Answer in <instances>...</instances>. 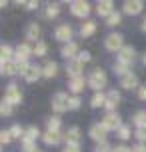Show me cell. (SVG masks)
Masks as SVG:
<instances>
[{
	"mask_svg": "<svg viewBox=\"0 0 146 152\" xmlns=\"http://www.w3.org/2000/svg\"><path fill=\"white\" fill-rule=\"evenodd\" d=\"M52 110L58 112V114L70 110V96L66 92H56L52 96Z\"/></svg>",
	"mask_w": 146,
	"mask_h": 152,
	"instance_id": "6da1fadb",
	"label": "cell"
},
{
	"mask_svg": "<svg viewBox=\"0 0 146 152\" xmlns=\"http://www.w3.org/2000/svg\"><path fill=\"white\" fill-rule=\"evenodd\" d=\"M88 86H90V88H94L96 92H100L104 86H106V74H104L100 68L92 70V72H90V76H88Z\"/></svg>",
	"mask_w": 146,
	"mask_h": 152,
	"instance_id": "7a4b0ae2",
	"label": "cell"
},
{
	"mask_svg": "<svg viewBox=\"0 0 146 152\" xmlns=\"http://www.w3.org/2000/svg\"><path fill=\"white\" fill-rule=\"evenodd\" d=\"M104 46H106V50H110V52H120L124 48L122 34H108L106 40H104Z\"/></svg>",
	"mask_w": 146,
	"mask_h": 152,
	"instance_id": "3957f363",
	"label": "cell"
},
{
	"mask_svg": "<svg viewBox=\"0 0 146 152\" xmlns=\"http://www.w3.org/2000/svg\"><path fill=\"white\" fill-rule=\"evenodd\" d=\"M70 12L74 16H78V18H86V16L90 14V4L86 0H74L70 4Z\"/></svg>",
	"mask_w": 146,
	"mask_h": 152,
	"instance_id": "277c9868",
	"label": "cell"
},
{
	"mask_svg": "<svg viewBox=\"0 0 146 152\" xmlns=\"http://www.w3.org/2000/svg\"><path fill=\"white\" fill-rule=\"evenodd\" d=\"M88 134H90V138H92V140H96V142H106V134H108V130H106V126H104V124H92V126H90V132H88Z\"/></svg>",
	"mask_w": 146,
	"mask_h": 152,
	"instance_id": "5b68a950",
	"label": "cell"
},
{
	"mask_svg": "<svg viewBox=\"0 0 146 152\" xmlns=\"http://www.w3.org/2000/svg\"><path fill=\"white\" fill-rule=\"evenodd\" d=\"M142 8H144V2L142 0H126L122 10H124V14H128V16H136V14L142 12Z\"/></svg>",
	"mask_w": 146,
	"mask_h": 152,
	"instance_id": "8992f818",
	"label": "cell"
},
{
	"mask_svg": "<svg viewBox=\"0 0 146 152\" xmlns=\"http://www.w3.org/2000/svg\"><path fill=\"white\" fill-rule=\"evenodd\" d=\"M12 106L14 104H20L22 102V92H20V88H18V84H8V88H6V98Z\"/></svg>",
	"mask_w": 146,
	"mask_h": 152,
	"instance_id": "52a82bcc",
	"label": "cell"
},
{
	"mask_svg": "<svg viewBox=\"0 0 146 152\" xmlns=\"http://www.w3.org/2000/svg\"><path fill=\"white\" fill-rule=\"evenodd\" d=\"M30 54H34V48H30L26 42L18 44V46H16V50H14L16 62H28V56H30Z\"/></svg>",
	"mask_w": 146,
	"mask_h": 152,
	"instance_id": "ba28073f",
	"label": "cell"
},
{
	"mask_svg": "<svg viewBox=\"0 0 146 152\" xmlns=\"http://www.w3.org/2000/svg\"><path fill=\"white\" fill-rule=\"evenodd\" d=\"M102 124L106 126V130H118L120 126H122V122H120V116H118L116 112H108L106 116H104Z\"/></svg>",
	"mask_w": 146,
	"mask_h": 152,
	"instance_id": "9c48e42d",
	"label": "cell"
},
{
	"mask_svg": "<svg viewBox=\"0 0 146 152\" xmlns=\"http://www.w3.org/2000/svg\"><path fill=\"white\" fill-rule=\"evenodd\" d=\"M54 36H56V40H60V42H72L70 38H72V28H70L68 24H60L58 28H56V32H54Z\"/></svg>",
	"mask_w": 146,
	"mask_h": 152,
	"instance_id": "30bf717a",
	"label": "cell"
},
{
	"mask_svg": "<svg viewBox=\"0 0 146 152\" xmlns=\"http://www.w3.org/2000/svg\"><path fill=\"white\" fill-rule=\"evenodd\" d=\"M60 54L66 58V60H74V58H78V44L76 42H68V44H64L62 46V50H60Z\"/></svg>",
	"mask_w": 146,
	"mask_h": 152,
	"instance_id": "8fae6325",
	"label": "cell"
},
{
	"mask_svg": "<svg viewBox=\"0 0 146 152\" xmlns=\"http://www.w3.org/2000/svg\"><path fill=\"white\" fill-rule=\"evenodd\" d=\"M118 62L130 66L132 62H134V48H132V46H124L122 50L118 52Z\"/></svg>",
	"mask_w": 146,
	"mask_h": 152,
	"instance_id": "7c38bea8",
	"label": "cell"
},
{
	"mask_svg": "<svg viewBox=\"0 0 146 152\" xmlns=\"http://www.w3.org/2000/svg\"><path fill=\"white\" fill-rule=\"evenodd\" d=\"M86 84H88V80H84V76H76V78H70L68 88L74 92V94H78V92H82L86 88Z\"/></svg>",
	"mask_w": 146,
	"mask_h": 152,
	"instance_id": "4fadbf2b",
	"label": "cell"
},
{
	"mask_svg": "<svg viewBox=\"0 0 146 152\" xmlns=\"http://www.w3.org/2000/svg\"><path fill=\"white\" fill-rule=\"evenodd\" d=\"M40 76H44V70H42V66H30V68L26 70V74H24V78H26V82H36Z\"/></svg>",
	"mask_w": 146,
	"mask_h": 152,
	"instance_id": "5bb4252c",
	"label": "cell"
},
{
	"mask_svg": "<svg viewBox=\"0 0 146 152\" xmlns=\"http://www.w3.org/2000/svg\"><path fill=\"white\" fill-rule=\"evenodd\" d=\"M118 102H120V94L116 90H110L106 94V104H104V108H106L108 112H112V110L118 106Z\"/></svg>",
	"mask_w": 146,
	"mask_h": 152,
	"instance_id": "9a60e30c",
	"label": "cell"
},
{
	"mask_svg": "<svg viewBox=\"0 0 146 152\" xmlns=\"http://www.w3.org/2000/svg\"><path fill=\"white\" fill-rule=\"evenodd\" d=\"M82 62L78 60V58H74V60H68V66H66V70H68V74L72 76V78H76V76H82L80 72H82Z\"/></svg>",
	"mask_w": 146,
	"mask_h": 152,
	"instance_id": "2e32d148",
	"label": "cell"
},
{
	"mask_svg": "<svg viewBox=\"0 0 146 152\" xmlns=\"http://www.w3.org/2000/svg\"><path fill=\"white\" fill-rule=\"evenodd\" d=\"M64 138H66V144H80V128L78 126L68 128V132L64 134Z\"/></svg>",
	"mask_w": 146,
	"mask_h": 152,
	"instance_id": "e0dca14e",
	"label": "cell"
},
{
	"mask_svg": "<svg viewBox=\"0 0 146 152\" xmlns=\"http://www.w3.org/2000/svg\"><path fill=\"white\" fill-rule=\"evenodd\" d=\"M114 4H112V2H110V0H102V2H98V6H96V12H98L100 16H110L112 14V12H114Z\"/></svg>",
	"mask_w": 146,
	"mask_h": 152,
	"instance_id": "ac0fdd59",
	"label": "cell"
},
{
	"mask_svg": "<svg viewBox=\"0 0 146 152\" xmlns=\"http://www.w3.org/2000/svg\"><path fill=\"white\" fill-rule=\"evenodd\" d=\"M60 138H62L60 132H50V130H46V132L42 134V140H44V144H48V146H56L60 142Z\"/></svg>",
	"mask_w": 146,
	"mask_h": 152,
	"instance_id": "d6986e66",
	"label": "cell"
},
{
	"mask_svg": "<svg viewBox=\"0 0 146 152\" xmlns=\"http://www.w3.org/2000/svg\"><path fill=\"white\" fill-rule=\"evenodd\" d=\"M26 38L32 40V42H40V26L36 22H30L28 24V28H26Z\"/></svg>",
	"mask_w": 146,
	"mask_h": 152,
	"instance_id": "ffe728a7",
	"label": "cell"
},
{
	"mask_svg": "<svg viewBox=\"0 0 146 152\" xmlns=\"http://www.w3.org/2000/svg\"><path fill=\"white\" fill-rule=\"evenodd\" d=\"M120 84H122L124 88H128V90H132V88H136L138 86V78H136V74H126L122 76V80H120Z\"/></svg>",
	"mask_w": 146,
	"mask_h": 152,
	"instance_id": "44dd1931",
	"label": "cell"
},
{
	"mask_svg": "<svg viewBox=\"0 0 146 152\" xmlns=\"http://www.w3.org/2000/svg\"><path fill=\"white\" fill-rule=\"evenodd\" d=\"M94 32H96V22H92V20H86V22L80 26V34H82L84 38L92 36Z\"/></svg>",
	"mask_w": 146,
	"mask_h": 152,
	"instance_id": "7402d4cb",
	"label": "cell"
},
{
	"mask_svg": "<svg viewBox=\"0 0 146 152\" xmlns=\"http://www.w3.org/2000/svg\"><path fill=\"white\" fill-rule=\"evenodd\" d=\"M0 70H2V74H6V76H14L18 74V68H16V62H2L0 64Z\"/></svg>",
	"mask_w": 146,
	"mask_h": 152,
	"instance_id": "603a6c76",
	"label": "cell"
},
{
	"mask_svg": "<svg viewBox=\"0 0 146 152\" xmlns=\"http://www.w3.org/2000/svg\"><path fill=\"white\" fill-rule=\"evenodd\" d=\"M38 136H40V130L36 128V126H30V128H26L22 140H26V142H36V138H38Z\"/></svg>",
	"mask_w": 146,
	"mask_h": 152,
	"instance_id": "cb8c5ba5",
	"label": "cell"
},
{
	"mask_svg": "<svg viewBox=\"0 0 146 152\" xmlns=\"http://www.w3.org/2000/svg\"><path fill=\"white\" fill-rule=\"evenodd\" d=\"M106 104V94H102V92H96L92 96V100H90V106L92 108H100Z\"/></svg>",
	"mask_w": 146,
	"mask_h": 152,
	"instance_id": "d4e9b609",
	"label": "cell"
},
{
	"mask_svg": "<svg viewBox=\"0 0 146 152\" xmlns=\"http://www.w3.org/2000/svg\"><path fill=\"white\" fill-rule=\"evenodd\" d=\"M42 70H44V76H46V78H52V76H56V72H58V64H56V62H46V64L42 66Z\"/></svg>",
	"mask_w": 146,
	"mask_h": 152,
	"instance_id": "484cf974",
	"label": "cell"
},
{
	"mask_svg": "<svg viewBox=\"0 0 146 152\" xmlns=\"http://www.w3.org/2000/svg\"><path fill=\"white\" fill-rule=\"evenodd\" d=\"M12 54H14V50H12L10 46H8V44H2V48H0V58H2V62H10Z\"/></svg>",
	"mask_w": 146,
	"mask_h": 152,
	"instance_id": "4316f807",
	"label": "cell"
},
{
	"mask_svg": "<svg viewBox=\"0 0 146 152\" xmlns=\"http://www.w3.org/2000/svg\"><path fill=\"white\" fill-rule=\"evenodd\" d=\"M48 130H50V132H60V118H58V116H52V118H48Z\"/></svg>",
	"mask_w": 146,
	"mask_h": 152,
	"instance_id": "83f0119b",
	"label": "cell"
},
{
	"mask_svg": "<svg viewBox=\"0 0 146 152\" xmlns=\"http://www.w3.org/2000/svg\"><path fill=\"white\" fill-rule=\"evenodd\" d=\"M134 124H136L138 128H144V126H146V112H144V110L136 112V116H134Z\"/></svg>",
	"mask_w": 146,
	"mask_h": 152,
	"instance_id": "f1b7e54d",
	"label": "cell"
},
{
	"mask_svg": "<svg viewBox=\"0 0 146 152\" xmlns=\"http://www.w3.org/2000/svg\"><path fill=\"white\" fill-rule=\"evenodd\" d=\"M60 14V8H58V4H50V6L46 8V18H56V16Z\"/></svg>",
	"mask_w": 146,
	"mask_h": 152,
	"instance_id": "f546056e",
	"label": "cell"
},
{
	"mask_svg": "<svg viewBox=\"0 0 146 152\" xmlns=\"http://www.w3.org/2000/svg\"><path fill=\"white\" fill-rule=\"evenodd\" d=\"M24 132H26V130H24L20 124H14V126L10 128V134H12V138H24Z\"/></svg>",
	"mask_w": 146,
	"mask_h": 152,
	"instance_id": "4dcf8cb0",
	"label": "cell"
},
{
	"mask_svg": "<svg viewBox=\"0 0 146 152\" xmlns=\"http://www.w3.org/2000/svg\"><path fill=\"white\" fill-rule=\"evenodd\" d=\"M116 134H118V138H120V140H128V138H130V128L122 124L120 128L116 130Z\"/></svg>",
	"mask_w": 146,
	"mask_h": 152,
	"instance_id": "1f68e13d",
	"label": "cell"
},
{
	"mask_svg": "<svg viewBox=\"0 0 146 152\" xmlns=\"http://www.w3.org/2000/svg\"><path fill=\"white\" fill-rule=\"evenodd\" d=\"M46 50H48V46L44 42H36V46H34V54L36 56H46Z\"/></svg>",
	"mask_w": 146,
	"mask_h": 152,
	"instance_id": "d6a6232c",
	"label": "cell"
},
{
	"mask_svg": "<svg viewBox=\"0 0 146 152\" xmlns=\"http://www.w3.org/2000/svg\"><path fill=\"white\" fill-rule=\"evenodd\" d=\"M0 114L2 116H10L12 114V104L8 100H2V106H0Z\"/></svg>",
	"mask_w": 146,
	"mask_h": 152,
	"instance_id": "836d02e7",
	"label": "cell"
},
{
	"mask_svg": "<svg viewBox=\"0 0 146 152\" xmlns=\"http://www.w3.org/2000/svg\"><path fill=\"white\" fill-rule=\"evenodd\" d=\"M106 24H108V26H116V24H120V12H112V14L106 18Z\"/></svg>",
	"mask_w": 146,
	"mask_h": 152,
	"instance_id": "e575fe53",
	"label": "cell"
},
{
	"mask_svg": "<svg viewBox=\"0 0 146 152\" xmlns=\"http://www.w3.org/2000/svg\"><path fill=\"white\" fill-rule=\"evenodd\" d=\"M114 70H116V74H120V76L130 74V72H128V64H122V62H118V64L114 66Z\"/></svg>",
	"mask_w": 146,
	"mask_h": 152,
	"instance_id": "d590c367",
	"label": "cell"
},
{
	"mask_svg": "<svg viewBox=\"0 0 146 152\" xmlns=\"http://www.w3.org/2000/svg\"><path fill=\"white\" fill-rule=\"evenodd\" d=\"M10 140H12V134H10V130H2V132H0V142H2V144H8Z\"/></svg>",
	"mask_w": 146,
	"mask_h": 152,
	"instance_id": "8d00e7d4",
	"label": "cell"
},
{
	"mask_svg": "<svg viewBox=\"0 0 146 152\" xmlns=\"http://www.w3.org/2000/svg\"><path fill=\"white\" fill-rule=\"evenodd\" d=\"M16 62V60H14ZM16 68H18V74H26V70L30 68V64H28V62H16Z\"/></svg>",
	"mask_w": 146,
	"mask_h": 152,
	"instance_id": "74e56055",
	"label": "cell"
},
{
	"mask_svg": "<svg viewBox=\"0 0 146 152\" xmlns=\"http://www.w3.org/2000/svg\"><path fill=\"white\" fill-rule=\"evenodd\" d=\"M82 104V100L78 98V96H70V110H78Z\"/></svg>",
	"mask_w": 146,
	"mask_h": 152,
	"instance_id": "f35d334b",
	"label": "cell"
},
{
	"mask_svg": "<svg viewBox=\"0 0 146 152\" xmlns=\"http://www.w3.org/2000/svg\"><path fill=\"white\" fill-rule=\"evenodd\" d=\"M90 58H92V56H90V52H88V50H82V52L78 54V60L82 62V64H84V62H90Z\"/></svg>",
	"mask_w": 146,
	"mask_h": 152,
	"instance_id": "ab89813d",
	"label": "cell"
},
{
	"mask_svg": "<svg viewBox=\"0 0 146 152\" xmlns=\"http://www.w3.org/2000/svg\"><path fill=\"white\" fill-rule=\"evenodd\" d=\"M94 152H112V150H110V146H108V142H100V144H96Z\"/></svg>",
	"mask_w": 146,
	"mask_h": 152,
	"instance_id": "60d3db41",
	"label": "cell"
},
{
	"mask_svg": "<svg viewBox=\"0 0 146 152\" xmlns=\"http://www.w3.org/2000/svg\"><path fill=\"white\" fill-rule=\"evenodd\" d=\"M136 138H138L140 142H144V140H146V126H144V128H136Z\"/></svg>",
	"mask_w": 146,
	"mask_h": 152,
	"instance_id": "b9f144b4",
	"label": "cell"
},
{
	"mask_svg": "<svg viewBox=\"0 0 146 152\" xmlns=\"http://www.w3.org/2000/svg\"><path fill=\"white\" fill-rule=\"evenodd\" d=\"M62 152H80V144H66Z\"/></svg>",
	"mask_w": 146,
	"mask_h": 152,
	"instance_id": "7bdbcfd3",
	"label": "cell"
},
{
	"mask_svg": "<svg viewBox=\"0 0 146 152\" xmlns=\"http://www.w3.org/2000/svg\"><path fill=\"white\" fill-rule=\"evenodd\" d=\"M132 152H146V146L140 142V144H136V146H132Z\"/></svg>",
	"mask_w": 146,
	"mask_h": 152,
	"instance_id": "ee69618b",
	"label": "cell"
},
{
	"mask_svg": "<svg viewBox=\"0 0 146 152\" xmlns=\"http://www.w3.org/2000/svg\"><path fill=\"white\" fill-rule=\"evenodd\" d=\"M138 98L146 100V86H140V88H138Z\"/></svg>",
	"mask_w": 146,
	"mask_h": 152,
	"instance_id": "f6af8a7d",
	"label": "cell"
},
{
	"mask_svg": "<svg viewBox=\"0 0 146 152\" xmlns=\"http://www.w3.org/2000/svg\"><path fill=\"white\" fill-rule=\"evenodd\" d=\"M112 152H132V148H126V146H116Z\"/></svg>",
	"mask_w": 146,
	"mask_h": 152,
	"instance_id": "bcb514c9",
	"label": "cell"
},
{
	"mask_svg": "<svg viewBox=\"0 0 146 152\" xmlns=\"http://www.w3.org/2000/svg\"><path fill=\"white\" fill-rule=\"evenodd\" d=\"M26 8L28 10H34V8H38V2H26Z\"/></svg>",
	"mask_w": 146,
	"mask_h": 152,
	"instance_id": "7dc6e473",
	"label": "cell"
},
{
	"mask_svg": "<svg viewBox=\"0 0 146 152\" xmlns=\"http://www.w3.org/2000/svg\"><path fill=\"white\" fill-rule=\"evenodd\" d=\"M142 30L146 32V18H144V22H142Z\"/></svg>",
	"mask_w": 146,
	"mask_h": 152,
	"instance_id": "c3c4849f",
	"label": "cell"
},
{
	"mask_svg": "<svg viewBox=\"0 0 146 152\" xmlns=\"http://www.w3.org/2000/svg\"><path fill=\"white\" fill-rule=\"evenodd\" d=\"M142 62H144V64H146V54H144V56H142Z\"/></svg>",
	"mask_w": 146,
	"mask_h": 152,
	"instance_id": "681fc988",
	"label": "cell"
},
{
	"mask_svg": "<svg viewBox=\"0 0 146 152\" xmlns=\"http://www.w3.org/2000/svg\"><path fill=\"white\" fill-rule=\"evenodd\" d=\"M36 152H40V150H36Z\"/></svg>",
	"mask_w": 146,
	"mask_h": 152,
	"instance_id": "f907efd6",
	"label": "cell"
}]
</instances>
